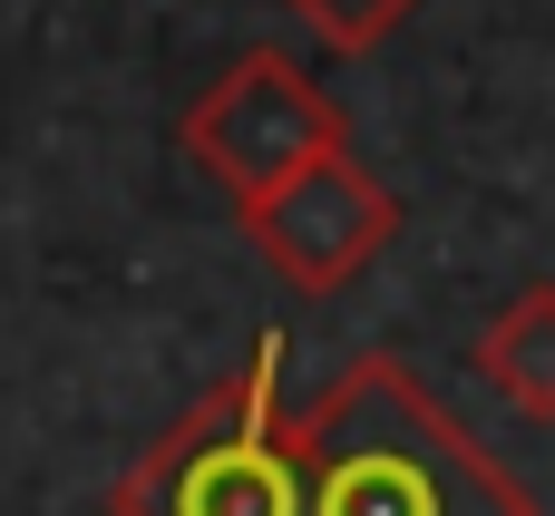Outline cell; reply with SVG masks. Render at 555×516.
Here are the masks:
<instances>
[{
  "label": "cell",
  "mask_w": 555,
  "mask_h": 516,
  "mask_svg": "<svg viewBox=\"0 0 555 516\" xmlns=\"http://www.w3.org/2000/svg\"><path fill=\"white\" fill-rule=\"evenodd\" d=\"M302 488L312 516H537V498L390 351H361L302 410Z\"/></svg>",
  "instance_id": "obj_1"
},
{
  "label": "cell",
  "mask_w": 555,
  "mask_h": 516,
  "mask_svg": "<svg viewBox=\"0 0 555 516\" xmlns=\"http://www.w3.org/2000/svg\"><path fill=\"white\" fill-rule=\"evenodd\" d=\"M117 516H312L302 410L283 400V341H263L127 468Z\"/></svg>",
  "instance_id": "obj_2"
},
{
  "label": "cell",
  "mask_w": 555,
  "mask_h": 516,
  "mask_svg": "<svg viewBox=\"0 0 555 516\" xmlns=\"http://www.w3.org/2000/svg\"><path fill=\"white\" fill-rule=\"evenodd\" d=\"M341 146H351L341 98H322L283 49H244V59L185 107V156H195L234 205L273 195L283 176H302V166H322V156H341Z\"/></svg>",
  "instance_id": "obj_3"
},
{
  "label": "cell",
  "mask_w": 555,
  "mask_h": 516,
  "mask_svg": "<svg viewBox=\"0 0 555 516\" xmlns=\"http://www.w3.org/2000/svg\"><path fill=\"white\" fill-rule=\"evenodd\" d=\"M244 215V234L263 244V263L283 273V283H302V293H341L390 234H400V195L341 146V156H322V166H302V176H283L273 195H254V205H234Z\"/></svg>",
  "instance_id": "obj_4"
},
{
  "label": "cell",
  "mask_w": 555,
  "mask_h": 516,
  "mask_svg": "<svg viewBox=\"0 0 555 516\" xmlns=\"http://www.w3.org/2000/svg\"><path fill=\"white\" fill-rule=\"evenodd\" d=\"M478 361H488V380H498L527 420H555V283H527V293L478 332Z\"/></svg>",
  "instance_id": "obj_5"
},
{
  "label": "cell",
  "mask_w": 555,
  "mask_h": 516,
  "mask_svg": "<svg viewBox=\"0 0 555 516\" xmlns=\"http://www.w3.org/2000/svg\"><path fill=\"white\" fill-rule=\"evenodd\" d=\"M312 29H322V49H380L420 0H293Z\"/></svg>",
  "instance_id": "obj_6"
}]
</instances>
